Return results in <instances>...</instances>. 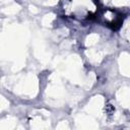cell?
Wrapping results in <instances>:
<instances>
[{
	"label": "cell",
	"instance_id": "6da1fadb",
	"mask_svg": "<svg viewBox=\"0 0 130 130\" xmlns=\"http://www.w3.org/2000/svg\"><path fill=\"white\" fill-rule=\"evenodd\" d=\"M122 22H123V15H119L114 21L108 23V26L111 27L113 30H117L120 28V26L122 25Z\"/></svg>",
	"mask_w": 130,
	"mask_h": 130
}]
</instances>
